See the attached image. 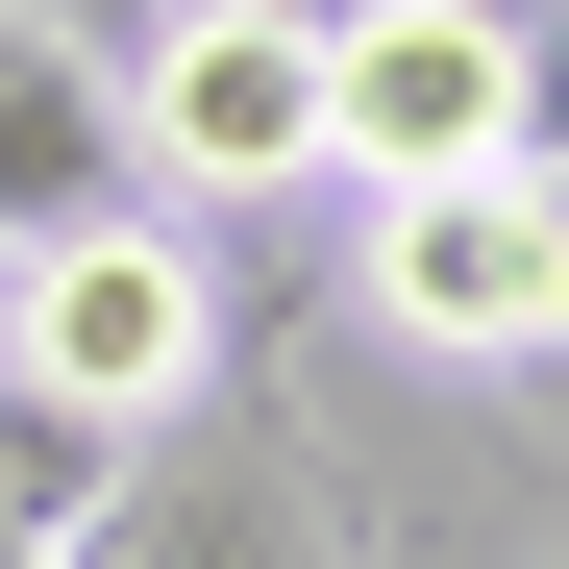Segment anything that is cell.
Masks as SVG:
<instances>
[{
	"instance_id": "obj_1",
	"label": "cell",
	"mask_w": 569,
	"mask_h": 569,
	"mask_svg": "<svg viewBox=\"0 0 569 569\" xmlns=\"http://www.w3.org/2000/svg\"><path fill=\"white\" fill-rule=\"evenodd\" d=\"M0 397H50V421H199L223 397V298H199V223H74V248H0Z\"/></svg>"
},
{
	"instance_id": "obj_2",
	"label": "cell",
	"mask_w": 569,
	"mask_h": 569,
	"mask_svg": "<svg viewBox=\"0 0 569 569\" xmlns=\"http://www.w3.org/2000/svg\"><path fill=\"white\" fill-rule=\"evenodd\" d=\"M322 173L347 199L520 173V0H347L322 26Z\"/></svg>"
},
{
	"instance_id": "obj_3",
	"label": "cell",
	"mask_w": 569,
	"mask_h": 569,
	"mask_svg": "<svg viewBox=\"0 0 569 569\" xmlns=\"http://www.w3.org/2000/svg\"><path fill=\"white\" fill-rule=\"evenodd\" d=\"M124 173H173V199H298L322 173V26L298 0H173L124 50Z\"/></svg>"
},
{
	"instance_id": "obj_4",
	"label": "cell",
	"mask_w": 569,
	"mask_h": 569,
	"mask_svg": "<svg viewBox=\"0 0 569 569\" xmlns=\"http://www.w3.org/2000/svg\"><path fill=\"white\" fill-rule=\"evenodd\" d=\"M371 322L446 347V371H545V347H569V223H545V173H421V199H371Z\"/></svg>"
},
{
	"instance_id": "obj_5",
	"label": "cell",
	"mask_w": 569,
	"mask_h": 569,
	"mask_svg": "<svg viewBox=\"0 0 569 569\" xmlns=\"http://www.w3.org/2000/svg\"><path fill=\"white\" fill-rule=\"evenodd\" d=\"M124 199H149V173H124V50L50 26V0H0V248H74Z\"/></svg>"
},
{
	"instance_id": "obj_6",
	"label": "cell",
	"mask_w": 569,
	"mask_h": 569,
	"mask_svg": "<svg viewBox=\"0 0 569 569\" xmlns=\"http://www.w3.org/2000/svg\"><path fill=\"white\" fill-rule=\"evenodd\" d=\"M520 173H545V223H569V26H520ZM545 397H569V347H545Z\"/></svg>"
},
{
	"instance_id": "obj_7",
	"label": "cell",
	"mask_w": 569,
	"mask_h": 569,
	"mask_svg": "<svg viewBox=\"0 0 569 569\" xmlns=\"http://www.w3.org/2000/svg\"><path fill=\"white\" fill-rule=\"evenodd\" d=\"M50 26H74V0H50Z\"/></svg>"
}]
</instances>
